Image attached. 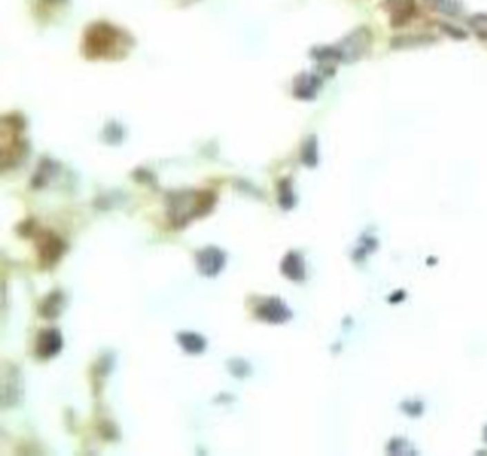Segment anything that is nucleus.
I'll return each mask as SVG.
<instances>
[{"instance_id": "nucleus-10", "label": "nucleus", "mask_w": 487, "mask_h": 456, "mask_svg": "<svg viewBox=\"0 0 487 456\" xmlns=\"http://www.w3.org/2000/svg\"><path fill=\"white\" fill-rule=\"evenodd\" d=\"M177 340H179L183 350H187L189 354H200V352H204L206 340L200 337V335H197V333H179V335H177Z\"/></svg>"}, {"instance_id": "nucleus-11", "label": "nucleus", "mask_w": 487, "mask_h": 456, "mask_svg": "<svg viewBox=\"0 0 487 456\" xmlns=\"http://www.w3.org/2000/svg\"><path fill=\"white\" fill-rule=\"evenodd\" d=\"M61 302H63V295L59 291H54L44 300L40 312H42V315H46V318H57L59 312H61Z\"/></svg>"}, {"instance_id": "nucleus-13", "label": "nucleus", "mask_w": 487, "mask_h": 456, "mask_svg": "<svg viewBox=\"0 0 487 456\" xmlns=\"http://www.w3.org/2000/svg\"><path fill=\"white\" fill-rule=\"evenodd\" d=\"M303 162L307 165H310V167H315L316 162H318V147H316L315 135H312V137L305 143V147H303Z\"/></svg>"}, {"instance_id": "nucleus-1", "label": "nucleus", "mask_w": 487, "mask_h": 456, "mask_svg": "<svg viewBox=\"0 0 487 456\" xmlns=\"http://www.w3.org/2000/svg\"><path fill=\"white\" fill-rule=\"evenodd\" d=\"M120 40V32L107 23H95L86 32V48L88 57H105L110 55V50L117 46Z\"/></svg>"}, {"instance_id": "nucleus-18", "label": "nucleus", "mask_w": 487, "mask_h": 456, "mask_svg": "<svg viewBox=\"0 0 487 456\" xmlns=\"http://www.w3.org/2000/svg\"><path fill=\"white\" fill-rule=\"evenodd\" d=\"M484 439H486V443H487V426H486V430H484Z\"/></svg>"}, {"instance_id": "nucleus-8", "label": "nucleus", "mask_w": 487, "mask_h": 456, "mask_svg": "<svg viewBox=\"0 0 487 456\" xmlns=\"http://www.w3.org/2000/svg\"><path fill=\"white\" fill-rule=\"evenodd\" d=\"M320 90V79L315 74H301L293 84V94L299 99H315Z\"/></svg>"}, {"instance_id": "nucleus-15", "label": "nucleus", "mask_w": 487, "mask_h": 456, "mask_svg": "<svg viewBox=\"0 0 487 456\" xmlns=\"http://www.w3.org/2000/svg\"><path fill=\"white\" fill-rule=\"evenodd\" d=\"M468 23L481 39H487V14H478L468 19Z\"/></svg>"}, {"instance_id": "nucleus-7", "label": "nucleus", "mask_w": 487, "mask_h": 456, "mask_svg": "<svg viewBox=\"0 0 487 456\" xmlns=\"http://www.w3.org/2000/svg\"><path fill=\"white\" fill-rule=\"evenodd\" d=\"M23 395V382L17 367H12L6 377V386H4V407H12L21 402Z\"/></svg>"}, {"instance_id": "nucleus-6", "label": "nucleus", "mask_w": 487, "mask_h": 456, "mask_svg": "<svg viewBox=\"0 0 487 456\" xmlns=\"http://www.w3.org/2000/svg\"><path fill=\"white\" fill-rule=\"evenodd\" d=\"M61 346H63V338H61L59 331H42L39 337V342H37V354L40 357H52V355H55L61 350Z\"/></svg>"}, {"instance_id": "nucleus-3", "label": "nucleus", "mask_w": 487, "mask_h": 456, "mask_svg": "<svg viewBox=\"0 0 487 456\" xmlns=\"http://www.w3.org/2000/svg\"><path fill=\"white\" fill-rule=\"evenodd\" d=\"M198 268L204 276H217L225 267V253L221 251L219 247H206L198 253Z\"/></svg>"}, {"instance_id": "nucleus-16", "label": "nucleus", "mask_w": 487, "mask_h": 456, "mask_svg": "<svg viewBox=\"0 0 487 456\" xmlns=\"http://www.w3.org/2000/svg\"><path fill=\"white\" fill-rule=\"evenodd\" d=\"M291 181L280 183V205L284 209H290L293 205V192H291Z\"/></svg>"}, {"instance_id": "nucleus-14", "label": "nucleus", "mask_w": 487, "mask_h": 456, "mask_svg": "<svg viewBox=\"0 0 487 456\" xmlns=\"http://www.w3.org/2000/svg\"><path fill=\"white\" fill-rule=\"evenodd\" d=\"M428 4L434 10H438L441 14H448V16H455V14H459V10H461V6L457 4L455 0H428Z\"/></svg>"}, {"instance_id": "nucleus-17", "label": "nucleus", "mask_w": 487, "mask_h": 456, "mask_svg": "<svg viewBox=\"0 0 487 456\" xmlns=\"http://www.w3.org/2000/svg\"><path fill=\"white\" fill-rule=\"evenodd\" d=\"M401 409H406V413L408 415H421L423 413V405L421 403H404L401 405Z\"/></svg>"}, {"instance_id": "nucleus-19", "label": "nucleus", "mask_w": 487, "mask_h": 456, "mask_svg": "<svg viewBox=\"0 0 487 456\" xmlns=\"http://www.w3.org/2000/svg\"><path fill=\"white\" fill-rule=\"evenodd\" d=\"M48 2H59V0H48Z\"/></svg>"}, {"instance_id": "nucleus-4", "label": "nucleus", "mask_w": 487, "mask_h": 456, "mask_svg": "<svg viewBox=\"0 0 487 456\" xmlns=\"http://www.w3.org/2000/svg\"><path fill=\"white\" fill-rule=\"evenodd\" d=\"M257 315L263 322L268 323H284L291 318V312L280 299L263 300L257 308Z\"/></svg>"}, {"instance_id": "nucleus-2", "label": "nucleus", "mask_w": 487, "mask_h": 456, "mask_svg": "<svg viewBox=\"0 0 487 456\" xmlns=\"http://www.w3.org/2000/svg\"><path fill=\"white\" fill-rule=\"evenodd\" d=\"M368 46H370V31L368 29H358L339 44V52H341L343 61H354V59H358V57L366 54Z\"/></svg>"}, {"instance_id": "nucleus-9", "label": "nucleus", "mask_w": 487, "mask_h": 456, "mask_svg": "<svg viewBox=\"0 0 487 456\" xmlns=\"http://www.w3.org/2000/svg\"><path fill=\"white\" fill-rule=\"evenodd\" d=\"M282 272L286 278H290L293 282L305 280V265H303V259H301L299 253L291 251L286 255V259L282 262Z\"/></svg>"}, {"instance_id": "nucleus-12", "label": "nucleus", "mask_w": 487, "mask_h": 456, "mask_svg": "<svg viewBox=\"0 0 487 456\" xmlns=\"http://www.w3.org/2000/svg\"><path fill=\"white\" fill-rule=\"evenodd\" d=\"M61 251H63V242H61L59 238H55L50 234L46 242V251L42 253V257H44L46 260H50V262H55L57 257L61 255Z\"/></svg>"}, {"instance_id": "nucleus-5", "label": "nucleus", "mask_w": 487, "mask_h": 456, "mask_svg": "<svg viewBox=\"0 0 487 456\" xmlns=\"http://www.w3.org/2000/svg\"><path fill=\"white\" fill-rule=\"evenodd\" d=\"M383 8L390 14L394 27H400V25L408 23L409 19L415 14V0H385L383 2Z\"/></svg>"}]
</instances>
